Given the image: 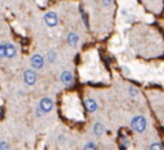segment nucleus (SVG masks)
Instances as JSON below:
<instances>
[{
  "label": "nucleus",
  "mask_w": 164,
  "mask_h": 150,
  "mask_svg": "<svg viewBox=\"0 0 164 150\" xmlns=\"http://www.w3.org/2000/svg\"><path fill=\"white\" fill-rule=\"evenodd\" d=\"M130 127L133 132H136L138 135H142L147 131L149 121L144 114H135L130 121Z\"/></svg>",
  "instance_id": "1"
},
{
  "label": "nucleus",
  "mask_w": 164,
  "mask_h": 150,
  "mask_svg": "<svg viewBox=\"0 0 164 150\" xmlns=\"http://www.w3.org/2000/svg\"><path fill=\"white\" fill-rule=\"evenodd\" d=\"M30 64L31 68H33L35 71H41L45 67V58L41 54H38V53H35L30 59Z\"/></svg>",
  "instance_id": "2"
},
{
  "label": "nucleus",
  "mask_w": 164,
  "mask_h": 150,
  "mask_svg": "<svg viewBox=\"0 0 164 150\" xmlns=\"http://www.w3.org/2000/svg\"><path fill=\"white\" fill-rule=\"evenodd\" d=\"M38 108L41 109V110L44 112L45 114L50 113V112L54 110V106H55V104H54V100L51 98H48V96H45V98H42L40 101H38Z\"/></svg>",
  "instance_id": "3"
},
{
  "label": "nucleus",
  "mask_w": 164,
  "mask_h": 150,
  "mask_svg": "<svg viewBox=\"0 0 164 150\" xmlns=\"http://www.w3.org/2000/svg\"><path fill=\"white\" fill-rule=\"evenodd\" d=\"M37 71H35L33 68H28L23 72V81H24L26 85L28 86H33L37 81Z\"/></svg>",
  "instance_id": "4"
},
{
  "label": "nucleus",
  "mask_w": 164,
  "mask_h": 150,
  "mask_svg": "<svg viewBox=\"0 0 164 150\" xmlns=\"http://www.w3.org/2000/svg\"><path fill=\"white\" fill-rule=\"evenodd\" d=\"M44 22L48 27H56L58 26V22H59V18H58V14L55 12H46L44 14Z\"/></svg>",
  "instance_id": "5"
},
{
  "label": "nucleus",
  "mask_w": 164,
  "mask_h": 150,
  "mask_svg": "<svg viewBox=\"0 0 164 150\" xmlns=\"http://www.w3.org/2000/svg\"><path fill=\"white\" fill-rule=\"evenodd\" d=\"M59 80H60V82L63 83L65 87H71L74 83V76L71 71L65 69V71H62L60 76H59Z\"/></svg>",
  "instance_id": "6"
},
{
  "label": "nucleus",
  "mask_w": 164,
  "mask_h": 150,
  "mask_svg": "<svg viewBox=\"0 0 164 150\" xmlns=\"http://www.w3.org/2000/svg\"><path fill=\"white\" fill-rule=\"evenodd\" d=\"M83 105H85V109H86L89 113H95V112L99 109V104H97V101L95 100L94 98H87L86 100H85Z\"/></svg>",
  "instance_id": "7"
},
{
  "label": "nucleus",
  "mask_w": 164,
  "mask_h": 150,
  "mask_svg": "<svg viewBox=\"0 0 164 150\" xmlns=\"http://www.w3.org/2000/svg\"><path fill=\"white\" fill-rule=\"evenodd\" d=\"M17 46L12 42H5V59H13L17 55Z\"/></svg>",
  "instance_id": "8"
},
{
  "label": "nucleus",
  "mask_w": 164,
  "mask_h": 150,
  "mask_svg": "<svg viewBox=\"0 0 164 150\" xmlns=\"http://www.w3.org/2000/svg\"><path fill=\"white\" fill-rule=\"evenodd\" d=\"M105 132H106L105 124L101 123V122H95L94 126H92V133H94V136L95 137H101Z\"/></svg>",
  "instance_id": "9"
},
{
  "label": "nucleus",
  "mask_w": 164,
  "mask_h": 150,
  "mask_svg": "<svg viewBox=\"0 0 164 150\" xmlns=\"http://www.w3.org/2000/svg\"><path fill=\"white\" fill-rule=\"evenodd\" d=\"M67 42H68L69 46H77L79 42V35L74 31H71L68 35H67Z\"/></svg>",
  "instance_id": "10"
},
{
  "label": "nucleus",
  "mask_w": 164,
  "mask_h": 150,
  "mask_svg": "<svg viewBox=\"0 0 164 150\" xmlns=\"http://www.w3.org/2000/svg\"><path fill=\"white\" fill-rule=\"evenodd\" d=\"M56 58H58L56 53L54 52V50H49V52H48V55H46V60H48V63H50V64L55 63V62H56Z\"/></svg>",
  "instance_id": "11"
},
{
  "label": "nucleus",
  "mask_w": 164,
  "mask_h": 150,
  "mask_svg": "<svg viewBox=\"0 0 164 150\" xmlns=\"http://www.w3.org/2000/svg\"><path fill=\"white\" fill-rule=\"evenodd\" d=\"M128 95H130L131 98L136 99V98H138V95H140V91H138L137 89L135 87V86H132V85H131L130 87H128Z\"/></svg>",
  "instance_id": "12"
},
{
  "label": "nucleus",
  "mask_w": 164,
  "mask_h": 150,
  "mask_svg": "<svg viewBox=\"0 0 164 150\" xmlns=\"http://www.w3.org/2000/svg\"><path fill=\"white\" fill-rule=\"evenodd\" d=\"M149 150H164V149H163V145L159 141H153L149 145Z\"/></svg>",
  "instance_id": "13"
},
{
  "label": "nucleus",
  "mask_w": 164,
  "mask_h": 150,
  "mask_svg": "<svg viewBox=\"0 0 164 150\" xmlns=\"http://www.w3.org/2000/svg\"><path fill=\"white\" fill-rule=\"evenodd\" d=\"M83 150H97V145L94 141H87L83 145Z\"/></svg>",
  "instance_id": "14"
},
{
  "label": "nucleus",
  "mask_w": 164,
  "mask_h": 150,
  "mask_svg": "<svg viewBox=\"0 0 164 150\" xmlns=\"http://www.w3.org/2000/svg\"><path fill=\"white\" fill-rule=\"evenodd\" d=\"M120 145H122V149L126 150L128 146H130V140H128L126 136H122L120 137Z\"/></svg>",
  "instance_id": "15"
},
{
  "label": "nucleus",
  "mask_w": 164,
  "mask_h": 150,
  "mask_svg": "<svg viewBox=\"0 0 164 150\" xmlns=\"http://www.w3.org/2000/svg\"><path fill=\"white\" fill-rule=\"evenodd\" d=\"M0 150H10V145L8 141H0Z\"/></svg>",
  "instance_id": "16"
},
{
  "label": "nucleus",
  "mask_w": 164,
  "mask_h": 150,
  "mask_svg": "<svg viewBox=\"0 0 164 150\" xmlns=\"http://www.w3.org/2000/svg\"><path fill=\"white\" fill-rule=\"evenodd\" d=\"M101 4L104 8H110L113 5V0H101Z\"/></svg>",
  "instance_id": "17"
},
{
  "label": "nucleus",
  "mask_w": 164,
  "mask_h": 150,
  "mask_svg": "<svg viewBox=\"0 0 164 150\" xmlns=\"http://www.w3.org/2000/svg\"><path fill=\"white\" fill-rule=\"evenodd\" d=\"M0 58H5V42H0Z\"/></svg>",
  "instance_id": "18"
},
{
  "label": "nucleus",
  "mask_w": 164,
  "mask_h": 150,
  "mask_svg": "<svg viewBox=\"0 0 164 150\" xmlns=\"http://www.w3.org/2000/svg\"><path fill=\"white\" fill-rule=\"evenodd\" d=\"M58 142H59V144H62V145H64V144H65V135H59V136H58Z\"/></svg>",
  "instance_id": "19"
},
{
  "label": "nucleus",
  "mask_w": 164,
  "mask_h": 150,
  "mask_svg": "<svg viewBox=\"0 0 164 150\" xmlns=\"http://www.w3.org/2000/svg\"><path fill=\"white\" fill-rule=\"evenodd\" d=\"M35 113H36V117H42V116H45V113H44L42 110H41L40 108H36V110H35Z\"/></svg>",
  "instance_id": "20"
},
{
  "label": "nucleus",
  "mask_w": 164,
  "mask_h": 150,
  "mask_svg": "<svg viewBox=\"0 0 164 150\" xmlns=\"http://www.w3.org/2000/svg\"><path fill=\"white\" fill-rule=\"evenodd\" d=\"M18 95H24V91H23V90H18Z\"/></svg>",
  "instance_id": "21"
}]
</instances>
